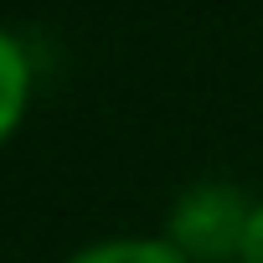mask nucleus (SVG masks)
Instances as JSON below:
<instances>
[{
    "label": "nucleus",
    "instance_id": "obj_2",
    "mask_svg": "<svg viewBox=\"0 0 263 263\" xmlns=\"http://www.w3.org/2000/svg\"><path fill=\"white\" fill-rule=\"evenodd\" d=\"M31 57H26V42L0 26V145H6L16 129L26 124V108H31Z\"/></svg>",
    "mask_w": 263,
    "mask_h": 263
},
{
    "label": "nucleus",
    "instance_id": "obj_3",
    "mask_svg": "<svg viewBox=\"0 0 263 263\" xmlns=\"http://www.w3.org/2000/svg\"><path fill=\"white\" fill-rule=\"evenodd\" d=\"M62 263H191V258H181L165 237H103L67 253Z\"/></svg>",
    "mask_w": 263,
    "mask_h": 263
},
{
    "label": "nucleus",
    "instance_id": "obj_1",
    "mask_svg": "<svg viewBox=\"0 0 263 263\" xmlns=\"http://www.w3.org/2000/svg\"><path fill=\"white\" fill-rule=\"evenodd\" d=\"M253 206L232 181H196L165 212V242L191 263H232L242 253Z\"/></svg>",
    "mask_w": 263,
    "mask_h": 263
},
{
    "label": "nucleus",
    "instance_id": "obj_4",
    "mask_svg": "<svg viewBox=\"0 0 263 263\" xmlns=\"http://www.w3.org/2000/svg\"><path fill=\"white\" fill-rule=\"evenodd\" d=\"M237 263H263V201L253 206V222H248V237H242Z\"/></svg>",
    "mask_w": 263,
    "mask_h": 263
}]
</instances>
